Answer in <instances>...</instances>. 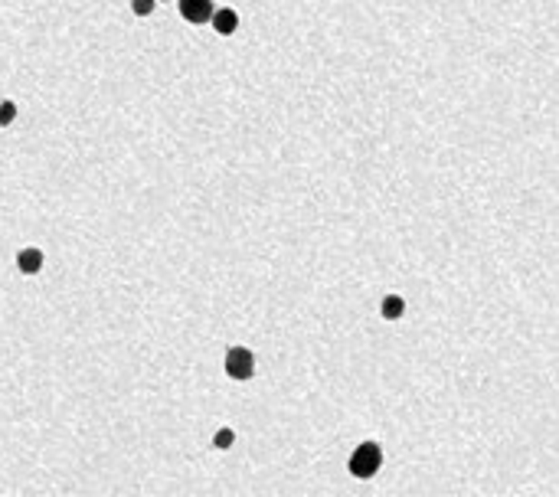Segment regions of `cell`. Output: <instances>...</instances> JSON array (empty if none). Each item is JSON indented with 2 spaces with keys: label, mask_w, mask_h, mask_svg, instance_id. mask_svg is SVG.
Wrapping results in <instances>:
<instances>
[{
  "label": "cell",
  "mask_w": 559,
  "mask_h": 497,
  "mask_svg": "<svg viewBox=\"0 0 559 497\" xmlns=\"http://www.w3.org/2000/svg\"><path fill=\"white\" fill-rule=\"evenodd\" d=\"M154 4H157V0H131V13H135V17H151Z\"/></svg>",
  "instance_id": "cell-8"
},
{
  "label": "cell",
  "mask_w": 559,
  "mask_h": 497,
  "mask_svg": "<svg viewBox=\"0 0 559 497\" xmlns=\"http://www.w3.org/2000/svg\"><path fill=\"white\" fill-rule=\"evenodd\" d=\"M383 468V448L376 442H363V445L354 448L350 455V474L354 478H376V471Z\"/></svg>",
  "instance_id": "cell-1"
},
{
  "label": "cell",
  "mask_w": 559,
  "mask_h": 497,
  "mask_svg": "<svg viewBox=\"0 0 559 497\" xmlns=\"http://www.w3.org/2000/svg\"><path fill=\"white\" fill-rule=\"evenodd\" d=\"M226 373L232 379H239V383H246V379L255 376V354L249 350V347L236 344L226 350Z\"/></svg>",
  "instance_id": "cell-2"
},
{
  "label": "cell",
  "mask_w": 559,
  "mask_h": 497,
  "mask_svg": "<svg viewBox=\"0 0 559 497\" xmlns=\"http://www.w3.org/2000/svg\"><path fill=\"white\" fill-rule=\"evenodd\" d=\"M232 442H236V432H232V429H220V432H216V438H213V445H216V448H232Z\"/></svg>",
  "instance_id": "cell-9"
},
{
  "label": "cell",
  "mask_w": 559,
  "mask_h": 497,
  "mask_svg": "<svg viewBox=\"0 0 559 497\" xmlns=\"http://www.w3.org/2000/svg\"><path fill=\"white\" fill-rule=\"evenodd\" d=\"M13 118H17V101L4 99V101H0V128H10V125H13Z\"/></svg>",
  "instance_id": "cell-7"
},
{
  "label": "cell",
  "mask_w": 559,
  "mask_h": 497,
  "mask_svg": "<svg viewBox=\"0 0 559 497\" xmlns=\"http://www.w3.org/2000/svg\"><path fill=\"white\" fill-rule=\"evenodd\" d=\"M177 10H180V17L186 20V23H193V26H203L210 23L213 17V0H177Z\"/></svg>",
  "instance_id": "cell-3"
},
{
  "label": "cell",
  "mask_w": 559,
  "mask_h": 497,
  "mask_svg": "<svg viewBox=\"0 0 559 497\" xmlns=\"http://www.w3.org/2000/svg\"><path fill=\"white\" fill-rule=\"evenodd\" d=\"M164 4H170V0H164Z\"/></svg>",
  "instance_id": "cell-10"
},
{
  "label": "cell",
  "mask_w": 559,
  "mask_h": 497,
  "mask_svg": "<svg viewBox=\"0 0 559 497\" xmlns=\"http://www.w3.org/2000/svg\"><path fill=\"white\" fill-rule=\"evenodd\" d=\"M380 314L386 320H399L402 314H406V301H402L399 295H386V298H383V304H380Z\"/></svg>",
  "instance_id": "cell-6"
},
{
  "label": "cell",
  "mask_w": 559,
  "mask_h": 497,
  "mask_svg": "<svg viewBox=\"0 0 559 497\" xmlns=\"http://www.w3.org/2000/svg\"><path fill=\"white\" fill-rule=\"evenodd\" d=\"M213 30L220 36H232L239 30V13L232 7H222V10H213V17H210Z\"/></svg>",
  "instance_id": "cell-4"
},
{
  "label": "cell",
  "mask_w": 559,
  "mask_h": 497,
  "mask_svg": "<svg viewBox=\"0 0 559 497\" xmlns=\"http://www.w3.org/2000/svg\"><path fill=\"white\" fill-rule=\"evenodd\" d=\"M17 269L23 272V275H36V272L43 269V249H20V255H17Z\"/></svg>",
  "instance_id": "cell-5"
}]
</instances>
